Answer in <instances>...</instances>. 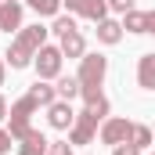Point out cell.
Listing matches in <instances>:
<instances>
[{
    "label": "cell",
    "instance_id": "cell-1",
    "mask_svg": "<svg viewBox=\"0 0 155 155\" xmlns=\"http://www.w3.org/2000/svg\"><path fill=\"white\" fill-rule=\"evenodd\" d=\"M47 33L51 29H43V25H22L15 40H11V47H7V54H4V61L11 65V69H25V65H33V58H36V51L47 43Z\"/></svg>",
    "mask_w": 155,
    "mask_h": 155
},
{
    "label": "cell",
    "instance_id": "cell-2",
    "mask_svg": "<svg viewBox=\"0 0 155 155\" xmlns=\"http://www.w3.org/2000/svg\"><path fill=\"white\" fill-rule=\"evenodd\" d=\"M105 72H108V58L105 54H83L79 58V97L87 101V105H94V101H101L105 94H101V83H105Z\"/></svg>",
    "mask_w": 155,
    "mask_h": 155
},
{
    "label": "cell",
    "instance_id": "cell-3",
    "mask_svg": "<svg viewBox=\"0 0 155 155\" xmlns=\"http://www.w3.org/2000/svg\"><path fill=\"white\" fill-rule=\"evenodd\" d=\"M105 116H108V97H101V101L87 105L83 112H76V123L69 130V144H90L94 134H97V123H105Z\"/></svg>",
    "mask_w": 155,
    "mask_h": 155
},
{
    "label": "cell",
    "instance_id": "cell-4",
    "mask_svg": "<svg viewBox=\"0 0 155 155\" xmlns=\"http://www.w3.org/2000/svg\"><path fill=\"white\" fill-rule=\"evenodd\" d=\"M36 108H40V105L33 101V94H22V97L7 108V119H11V123H7V134H11L15 141H22V137L33 130V126H29V119L36 116Z\"/></svg>",
    "mask_w": 155,
    "mask_h": 155
},
{
    "label": "cell",
    "instance_id": "cell-5",
    "mask_svg": "<svg viewBox=\"0 0 155 155\" xmlns=\"http://www.w3.org/2000/svg\"><path fill=\"white\" fill-rule=\"evenodd\" d=\"M61 61H65L61 47L43 43V47L36 51V58H33V65H36V79H58V76H61Z\"/></svg>",
    "mask_w": 155,
    "mask_h": 155
},
{
    "label": "cell",
    "instance_id": "cell-6",
    "mask_svg": "<svg viewBox=\"0 0 155 155\" xmlns=\"http://www.w3.org/2000/svg\"><path fill=\"white\" fill-rule=\"evenodd\" d=\"M61 7H69V15L90 18L94 25H97L101 18H108V0H61Z\"/></svg>",
    "mask_w": 155,
    "mask_h": 155
},
{
    "label": "cell",
    "instance_id": "cell-7",
    "mask_svg": "<svg viewBox=\"0 0 155 155\" xmlns=\"http://www.w3.org/2000/svg\"><path fill=\"white\" fill-rule=\"evenodd\" d=\"M130 134H134V123L123 119V116L101 123V144H112V148H116V144H123V141H130Z\"/></svg>",
    "mask_w": 155,
    "mask_h": 155
},
{
    "label": "cell",
    "instance_id": "cell-8",
    "mask_svg": "<svg viewBox=\"0 0 155 155\" xmlns=\"http://www.w3.org/2000/svg\"><path fill=\"white\" fill-rule=\"evenodd\" d=\"M47 123L54 126V130H72V123H76V112H72V101H54L51 108H47Z\"/></svg>",
    "mask_w": 155,
    "mask_h": 155
},
{
    "label": "cell",
    "instance_id": "cell-9",
    "mask_svg": "<svg viewBox=\"0 0 155 155\" xmlns=\"http://www.w3.org/2000/svg\"><path fill=\"white\" fill-rule=\"evenodd\" d=\"M18 29H22V4L4 0L0 4V33H18Z\"/></svg>",
    "mask_w": 155,
    "mask_h": 155
},
{
    "label": "cell",
    "instance_id": "cell-10",
    "mask_svg": "<svg viewBox=\"0 0 155 155\" xmlns=\"http://www.w3.org/2000/svg\"><path fill=\"white\" fill-rule=\"evenodd\" d=\"M15 148H18V155H47L51 141H47V137H43L40 130H29V134H25V137H22V141H18Z\"/></svg>",
    "mask_w": 155,
    "mask_h": 155
},
{
    "label": "cell",
    "instance_id": "cell-11",
    "mask_svg": "<svg viewBox=\"0 0 155 155\" xmlns=\"http://www.w3.org/2000/svg\"><path fill=\"white\" fill-rule=\"evenodd\" d=\"M137 87L141 90H155V51L137 58Z\"/></svg>",
    "mask_w": 155,
    "mask_h": 155
},
{
    "label": "cell",
    "instance_id": "cell-12",
    "mask_svg": "<svg viewBox=\"0 0 155 155\" xmlns=\"http://www.w3.org/2000/svg\"><path fill=\"white\" fill-rule=\"evenodd\" d=\"M25 94H33V101H36L40 108H51V105L58 101V90L51 87V79H36V83H33Z\"/></svg>",
    "mask_w": 155,
    "mask_h": 155
},
{
    "label": "cell",
    "instance_id": "cell-13",
    "mask_svg": "<svg viewBox=\"0 0 155 155\" xmlns=\"http://www.w3.org/2000/svg\"><path fill=\"white\" fill-rule=\"evenodd\" d=\"M58 47H61V54H65V58H83V54H87V40H83V33H65V36L58 40Z\"/></svg>",
    "mask_w": 155,
    "mask_h": 155
},
{
    "label": "cell",
    "instance_id": "cell-14",
    "mask_svg": "<svg viewBox=\"0 0 155 155\" xmlns=\"http://www.w3.org/2000/svg\"><path fill=\"white\" fill-rule=\"evenodd\" d=\"M97 40L108 43V47L119 43V40H123V22H116V18H101V22H97Z\"/></svg>",
    "mask_w": 155,
    "mask_h": 155
},
{
    "label": "cell",
    "instance_id": "cell-15",
    "mask_svg": "<svg viewBox=\"0 0 155 155\" xmlns=\"http://www.w3.org/2000/svg\"><path fill=\"white\" fill-rule=\"evenodd\" d=\"M123 29L126 33H148V11H126L123 15Z\"/></svg>",
    "mask_w": 155,
    "mask_h": 155
},
{
    "label": "cell",
    "instance_id": "cell-16",
    "mask_svg": "<svg viewBox=\"0 0 155 155\" xmlns=\"http://www.w3.org/2000/svg\"><path fill=\"white\" fill-rule=\"evenodd\" d=\"M40 18H58L61 15V0H25Z\"/></svg>",
    "mask_w": 155,
    "mask_h": 155
},
{
    "label": "cell",
    "instance_id": "cell-17",
    "mask_svg": "<svg viewBox=\"0 0 155 155\" xmlns=\"http://www.w3.org/2000/svg\"><path fill=\"white\" fill-rule=\"evenodd\" d=\"M58 97L61 101H72V97H79V79L76 76H58Z\"/></svg>",
    "mask_w": 155,
    "mask_h": 155
},
{
    "label": "cell",
    "instance_id": "cell-18",
    "mask_svg": "<svg viewBox=\"0 0 155 155\" xmlns=\"http://www.w3.org/2000/svg\"><path fill=\"white\" fill-rule=\"evenodd\" d=\"M130 144H137L141 152H144L148 144H155V137H152V126H144V123H134V134H130Z\"/></svg>",
    "mask_w": 155,
    "mask_h": 155
},
{
    "label": "cell",
    "instance_id": "cell-19",
    "mask_svg": "<svg viewBox=\"0 0 155 155\" xmlns=\"http://www.w3.org/2000/svg\"><path fill=\"white\" fill-rule=\"evenodd\" d=\"M51 33H54L58 40L65 36V33H76V18H72V15H58V18H54V25H51Z\"/></svg>",
    "mask_w": 155,
    "mask_h": 155
},
{
    "label": "cell",
    "instance_id": "cell-20",
    "mask_svg": "<svg viewBox=\"0 0 155 155\" xmlns=\"http://www.w3.org/2000/svg\"><path fill=\"white\" fill-rule=\"evenodd\" d=\"M47 155H72V144H69V141H51Z\"/></svg>",
    "mask_w": 155,
    "mask_h": 155
},
{
    "label": "cell",
    "instance_id": "cell-21",
    "mask_svg": "<svg viewBox=\"0 0 155 155\" xmlns=\"http://www.w3.org/2000/svg\"><path fill=\"white\" fill-rule=\"evenodd\" d=\"M112 155H144V152H141L137 144H130V141H123V144H116V148H112Z\"/></svg>",
    "mask_w": 155,
    "mask_h": 155
},
{
    "label": "cell",
    "instance_id": "cell-22",
    "mask_svg": "<svg viewBox=\"0 0 155 155\" xmlns=\"http://www.w3.org/2000/svg\"><path fill=\"white\" fill-rule=\"evenodd\" d=\"M11 148H15V137H11V134H7V130L0 126V155H7Z\"/></svg>",
    "mask_w": 155,
    "mask_h": 155
},
{
    "label": "cell",
    "instance_id": "cell-23",
    "mask_svg": "<svg viewBox=\"0 0 155 155\" xmlns=\"http://www.w3.org/2000/svg\"><path fill=\"white\" fill-rule=\"evenodd\" d=\"M108 11H119V15H126V11H134V0H108Z\"/></svg>",
    "mask_w": 155,
    "mask_h": 155
},
{
    "label": "cell",
    "instance_id": "cell-24",
    "mask_svg": "<svg viewBox=\"0 0 155 155\" xmlns=\"http://www.w3.org/2000/svg\"><path fill=\"white\" fill-rule=\"evenodd\" d=\"M4 79H7V61L0 58V87H4Z\"/></svg>",
    "mask_w": 155,
    "mask_h": 155
},
{
    "label": "cell",
    "instance_id": "cell-25",
    "mask_svg": "<svg viewBox=\"0 0 155 155\" xmlns=\"http://www.w3.org/2000/svg\"><path fill=\"white\" fill-rule=\"evenodd\" d=\"M148 33L155 36V11H148Z\"/></svg>",
    "mask_w": 155,
    "mask_h": 155
},
{
    "label": "cell",
    "instance_id": "cell-26",
    "mask_svg": "<svg viewBox=\"0 0 155 155\" xmlns=\"http://www.w3.org/2000/svg\"><path fill=\"white\" fill-rule=\"evenodd\" d=\"M0 119H7V101H4V94H0Z\"/></svg>",
    "mask_w": 155,
    "mask_h": 155
},
{
    "label": "cell",
    "instance_id": "cell-27",
    "mask_svg": "<svg viewBox=\"0 0 155 155\" xmlns=\"http://www.w3.org/2000/svg\"><path fill=\"white\" fill-rule=\"evenodd\" d=\"M152 137H155V126H152Z\"/></svg>",
    "mask_w": 155,
    "mask_h": 155
},
{
    "label": "cell",
    "instance_id": "cell-28",
    "mask_svg": "<svg viewBox=\"0 0 155 155\" xmlns=\"http://www.w3.org/2000/svg\"><path fill=\"white\" fill-rule=\"evenodd\" d=\"M148 155H155V152H148Z\"/></svg>",
    "mask_w": 155,
    "mask_h": 155
},
{
    "label": "cell",
    "instance_id": "cell-29",
    "mask_svg": "<svg viewBox=\"0 0 155 155\" xmlns=\"http://www.w3.org/2000/svg\"><path fill=\"white\" fill-rule=\"evenodd\" d=\"M0 4H4V0H0Z\"/></svg>",
    "mask_w": 155,
    "mask_h": 155
}]
</instances>
